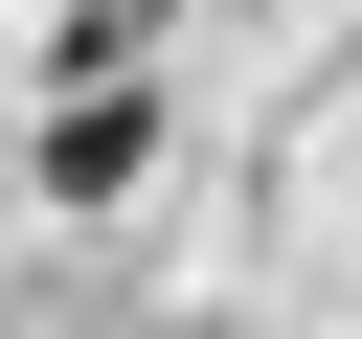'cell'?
Wrapping results in <instances>:
<instances>
[{
    "instance_id": "1",
    "label": "cell",
    "mask_w": 362,
    "mask_h": 339,
    "mask_svg": "<svg viewBox=\"0 0 362 339\" xmlns=\"http://www.w3.org/2000/svg\"><path fill=\"white\" fill-rule=\"evenodd\" d=\"M158 181V90H45V203H136Z\"/></svg>"
},
{
    "instance_id": "2",
    "label": "cell",
    "mask_w": 362,
    "mask_h": 339,
    "mask_svg": "<svg viewBox=\"0 0 362 339\" xmlns=\"http://www.w3.org/2000/svg\"><path fill=\"white\" fill-rule=\"evenodd\" d=\"M136 23H181V0H136Z\"/></svg>"
}]
</instances>
